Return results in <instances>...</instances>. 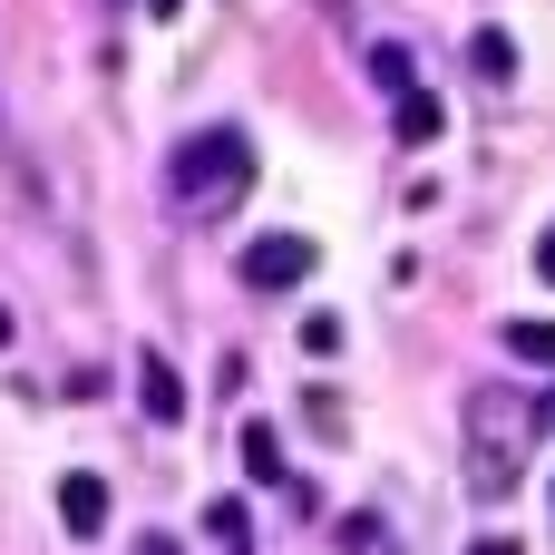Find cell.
<instances>
[{"instance_id":"6da1fadb","label":"cell","mask_w":555,"mask_h":555,"mask_svg":"<svg viewBox=\"0 0 555 555\" xmlns=\"http://www.w3.org/2000/svg\"><path fill=\"white\" fill-rule=\"evenodd\" d=\"M254 185V137L244 127H195L176 156H166V195L185 205V215H215V205H234Z\"/></svg>"},{"instance_id":"7a4b0ae2","label":"cell","mask_w":555,"mask_h":555,"mask_svg":"<svg viewBox=\"0 0 555 555\" xmlns=\"http://www.w3.org/2000/svg\"><path fill=\"white\" fill-rule=\"evenodd\" d=\"M468 429H478V488L507 498L517 488V400L507 390H478L468 400Z\"/></svg>"},{"instance_id":"3957f363","label":"cell","mask_w":555,"mask_h":555,"mask_svg":"<svg viewBox=\"0 0 555 555\" xmlns=\"http://www.w3.org/2000/svg\"><path fill=\"white\" fill-rule=\"evenodd\" d=\"M312 263H322V244H312V234H254L234 273H244V293H302V283H312Z\"/></svg>"},{"instance_id":"277c9868","label":"cell","mask_w":555,"mask_h":555,"mask_svg":"<svg viewBox=\"0 0 555 555\" xmlns=\"http://www.w3.org/2000/svg\"><path fill=\"white\" fill-rule=\"evenodd\" d=\"M59 527H68V537H98V527H107V478L68 468V478H59Z\"/></svg>"},{"instance_id":"5b68a950","label":"cell","mask_w":555,"mask_h":555,"mask_svg":"<svg viewBox=\"0 0 555 555\" xmlns=\"http://www.w3.org/2000/svg\"><path fill=\"white\" fill-rule=\"evenodd\" d=\"M137 410H146L156 429H176V420H185V380H176V371H166L156 351L137 361Z\"/></svg>"},{"instance_id":"8992f818","label":"cell","mask_w":555,"mask_h":555,"mask_svg":"<svg viewBox=\"0 0 555 555\" xmlns=\"http://www.w3.org/2000/svg\"><path fill=\"white\" fill-rule=\"evenodd\" d=\"M390 127H400V146H439V127H449V107H439L429 88H400V98H390Z\"/></svg>"},{"instance_id":"52a82bcc","label":"cell","mask_w":555,"mask_h":555,"mask_svg":"<svg viewBox=\"0 0 555 555\" xmlns=\"http://www.w3.org/2000/svg\"><path fill=\"white\" fill-rule=\"evenodd\" d=\"M468 68H478V78H517V39H507V29H478V39H468Z\"/></svg>"},{"instance_id":"ba28073f","label":"cell","mask_w":555,"mask_h":555,"mask_svg":"<svg viewBox=\"0 0 555 555\" xmlns=\"http://www.w3.org/2000/svg\"><path fill=\"white\" fill-rule=\"evenodd\" d=\"M244 468H254V478H263V488H293V478H283V439H273V429H263V420H254V429H244Z\"/></svg>"},{"instance_id":"9c48e42d","label":"cell","mask_w":555,"mask_h":555,"mask_svg":"<svg viewBox=\"0 0 555 555\" xmlns=\"http://www.w3.org/2000/svg\"><path fill=\"white\" fill-rule=\"evenodd\" d=\"M205 537H215L224 555H244V537H254V517H244V498H215V507H205Z\"/></svg>"},{"instance_id":"30bf717a","label":"cell","mask_w":555,"mask_h":555,"mask_svg":"<svg viewBox=\"0 0 555 555\" xmlns=\"http://www.w3.org/2000/svg\"><path fill=\"white\" fill-rule=\"evenodd\" d=\"M507 351L537 361V371H555V322H507Z\"/></svg>"},{"instance_id":"8fae6325","label":"cell","mask_w":555,"mask_h":555,"mask_svg":"<svg viewBox=\"0 0 555 555\" xmlns=\"http://www.w3.org/2000/svg\"><path fill=\"white\" fill-rule=\"evenodd\" d=\"M371 78H380L390 98H400V88H420V78H410V49H371Z\"/></svg>"},{"instance_id":"7c38bea8","label":"cell","mask_w":555,"mask_h":555,"mask_svg":"<svg viewBox=\"0 0 555 555\" xmlns=\"http://www.w3.org/2000/svg\"><path fill=\"white\" fill-rule=\"evenodd\" d=\"M537 273H546V283H555V224H546V234H537Z\"/></svg>"},{"instance_id":"4fadbf2b","label":"cell","mask_w":555,"mask_h":555,"mask_svg":"<svg viewBox=\"0 0 555 555\" xmlns=\"http://www.w3.org/2000/svg\"><path fill=\"white\" fill-rule=\"evenodd\" d=\"M468 555H527V546H517V537H488V546H468Z\"/></svg>"},{"instance_id":"5bb4252c","label":"cell","mask_w":555,"mask_h":555,"mask_svg":"<svg viewBox=\"0 0 555 555\" xmlns=\"http://www.w3.org/2000/svg\"><path fill=\"white\" fill-rule=\"evenodd\" d=\"M137 555H185V546H176V537H146V546H137Z\"/></svg>"},{"instance_id":"9a60e30c","label":"cell","mask_w":555,"mask_h":555,"mask_svg":"<svg viewBox=\"0 0 555 555\" xmlns=\"http://www.w3.org/2000/svg\"><path fill=\"white\" fill-rule=\"evenodd\" d=\"M537 420H555V390H546V400H537Z\"/></svg>"},{"instance_id":"2e32d148","label":"cell","mask_w":555,"mask_h":555,"mask_svg":"<svg viewBox=\"0 0 555 555\" xmlns=\"http://www.w3.org/2000/svg\"><path fill=\"white\" fill-rule=\"evenodd\" d=\"M0 351H10V312H0Z\"/></svg>"},{"instance_id":"e0dca14e","label":"cell","mask_w":555,"mask_h":555,"mask_svg":"<svg viewBox=\"0 0 555 555\" xmlns=\"http://www.w3.org/2000/svg\"><path fill=\"white\" fill-rule=\"evenodd\" d=\"M0 137H10V127H0Z\"/></svg>"}]
</instances>
